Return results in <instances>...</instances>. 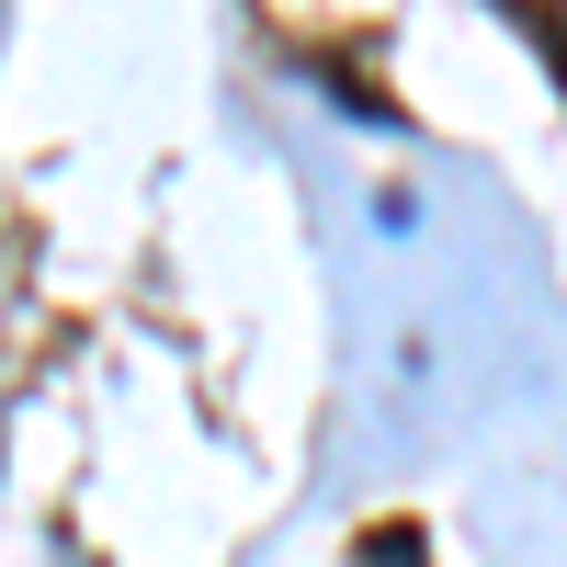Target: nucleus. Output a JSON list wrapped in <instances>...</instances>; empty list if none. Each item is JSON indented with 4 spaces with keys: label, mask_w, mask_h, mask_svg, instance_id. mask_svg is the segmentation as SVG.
<instances>
[{
    "label": "nucleus",
    "mask_w": 567,
    "mask_h": 567,
    "mask_svg": "<svg viewBox=\"0 0 567 567\" xmlns=\"http://www.w3.org/2000/svg\"><path fill=\"white\" fill-rule=\"evenodd\" d=\"M363 567H420V534H363Z\"/></svg>",
    "instance_id": "obj_1"
}]
</instances>
